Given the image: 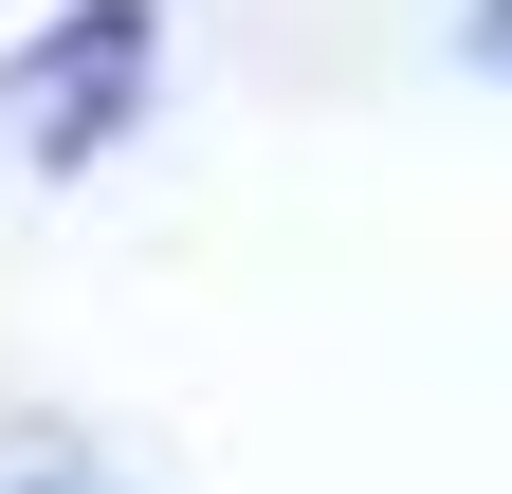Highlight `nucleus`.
Wrapping results in <instances>:
<instances>
[{
  "mask_svg": "<svg viewBox=\"0 0 512 494\" xmlns=\"http://www.w3.org/2000/svg\"><path fill=\"white\" fill-rule=\"evenodd\" d=\"M19 494H92V476H19Z\"/></svg>",
  "mask_w": 512,
  "mask_h": 494,
  "instance_id": "obj_1",
  "label": "nucleus"
}]
</instances>
